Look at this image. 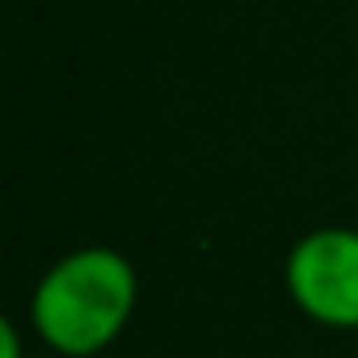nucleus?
Masks as SVG:
<instances>
[{
	"label": "nucleus",
	"mask_w": 358,
	"mask_h": 358,
	"mask_svg": "<svg viewBox=\"0 0 358 358\" xmlns=\"http://www.w3.org/2000/svg\"><path fill=\"white\" fill-rule=\"evenodd\" d=\"M139 274L127 253L80 245L51 262L30 291V333L59 358H97L131 324Z\"/></svg>",
	"instance_id": "nucleus-1"
},
{
	"label": "nucleus",
	"mask_w": 358,
	"mask_h": 358,
	"mask_svg": "<svg viewBox=\"0 0 358 358\" xmlns=\"http://www.w3.org/2000/svg\"><path fill=\"white\" fill-rule=\"evenodd\" d=\"M282 287L312 324L358 333V228L329 224L303 232L282 262Z\"/></svg>",
	"instance_id": "nucleus-2"
},
{
	"label": "nucleus",
	"mask_w": 358,
	"mask_h": 358,
	"mask_svg": "<svg viewBox=\"0 0 358 358\" xmlns=\"http://www.w3.org/2000/svg\"><path fill=\"white\" fill-rule=\"evenodd\" d=\"M0 358H26L22 354V329H17V320H0Z\"/></svg>",
	"instance_id": "nucleus-3"
},
{
	"label": "nucleus",
	"mask_w": 358,
	"mask_h": 358,
	"mask_svg": "<svg viewBox=\"0 0 358 358\" xmlns=\"http://www.w3.org/2000/svg\"><path fill=\"white\" fill-rule=\"evenodd\" d=\"M354 345H358V333H354Z\"/></svg>",
	"instance_id": "nucleus-4"
}]
</instances>
